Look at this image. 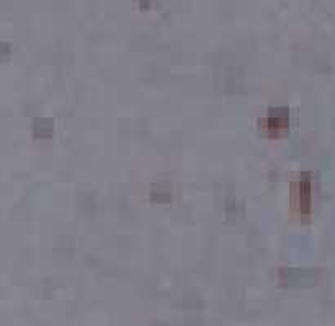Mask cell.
<instances>
[{
    "instance_id": "cell-1",
    "label": "cell",
    "mask_w": 335,
    "mask_h": 326,
    "mask_svg": "<svg viewBox=\"0 0 335 326\" xmlns=\"http://www.w3.org/2000/svg\"><path fill=\"white\" fill-rule=\"evenodd\" d=\"M289 114L286 108H273L265 119V127L270 136H278L281 131L288 127Z\"/></svg>"
},
{
    "instance_id": "cell-2",
    "label": "cell",
    "mask_w": 335,
    "mask_h": 326,
    "mask_svg": "<svg viewBox=\"0 0 335 326\" xmlns=\"http://www.w3.org/2000/svg\"><path fill=\"white\" fill-rule=\"evenodd\" d=\"M316 277L312 269H285L281 272V279L285 284L291 286H301V284H309Z\"/></svg>"
},
{
    "instance_id": "cell-3",
    "label": "cell",
    "mask_w": 335,
    "mask_h": 326,
    "mask_svg": "<svg viewBox=\"0 0 335 326\" xmlns=\"http://www.w3.org/2000/svg\"><path fill=\"white\" fill-rule=\"evenodd\" d=\"M296 196H298V207L301 214H307L311 209V184L309 178H301L296 184Z\"/></svg>"
},
{
    "instance_id": "cell-4",
    "label": "cell",
    "mask_w": 335,
    "mask_h": 326,
    "mask_svg": "<svg viewBox=\"0 0 335 326\" xmlns=\"http://www.w3.org/2000/svg\"><path fill=\"white\" fill-rule=\"evenodd\" d=\"M139 2H141V5H143V7H147L151 0H139Z\"/></svg>"
}]
</instances>
